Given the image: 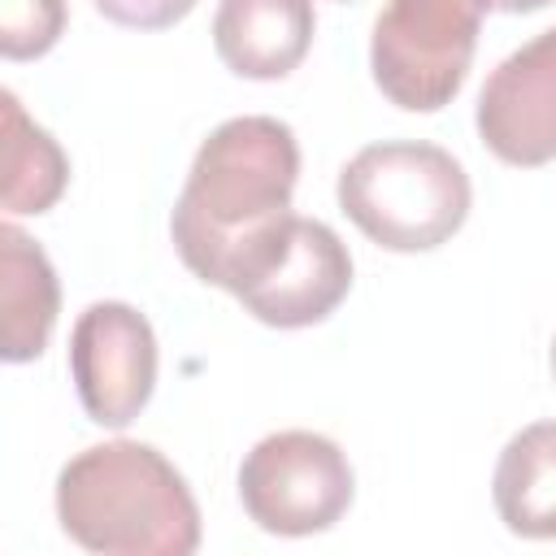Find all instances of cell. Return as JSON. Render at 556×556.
<instances>
[{"instance_id": "cell-1", "label": "cell", "mask_w": 556, "mask_h": 556, "mask_svg": "<svg viewBox=\"0 0 556 556\" xmlns=\"http://www.w3.org/2000/svg\"><path fill=\"white\" fill-rule=\"evenodd\" d=\"M300 178V143L287 122L252 113L222 122L195 152L169 230L182 265L230 295L278 248Z\"/></svg>"}, {"instance_id": "cell-2", "label": "cell", "mask_w": 556, "mask_h": 556, "mask_svg": "<svg viewBox=\"0 0 556 556\" xmlns=\"http://www.w3.org/2000/svg\"><path fill=\"white\" fill-rule=\"evenodd\" d=\"M61 530L100 556H191L200 508L182 473L135 439L83 447L56 473Z\"/></svg>"}, {"instance_id": "cell-3", "label": "cell", "mask_w": 556, "mask_h": 556, "mask_svg": "<svg viewBox=\"0 0 556 556\" xmlns=\"http://www.w3.org/2000/svg\"><path fill=\"white\" fill-rule=\"evenodd\" d=\"M469 174L439 143L387 139L339 169V208L387 252H430L469 217Z\"/></svg>"}, {"instance_id": "cell-4", "label": "cell", "mask_w": 556, "mask_h": 556, "mask_svg": "<svg viewBox=\"0 0 556 556\" xmlns=\"http://www.w3.org/2000/svg\"><path fill=\"white\" fill-rule=\"evenodd\" d=\"M486 9L495 0H387L369 39L378 91L408 113L443 109L465 87Z\"/></svg>"}, {"instance_id": "cell-5", "label": "cell", "mask_w": 556, "mask_h": 556, "mask_svg": "<svg viewBox=\"0 0 556 556\" xmlns=\"http://www.w3.org/2000/svg\"><path fill=\"white\" fill-rule=\"evenodd\" d=\"M356 478L343 447L317 430L265 434L239 465V500L265 534L304 539L330 530L352 504Z\"/></svg>"}, {"instance_id": "cell-6", "label": "cell", "mask_w": 556, "mask_h": 556, "mask_svg": "<svg viewBox=\"0 0 556 556\" xmlns=\"http://www.w3.org/2000/svg\"><path fill=\"white\" fill-rule=\"evenodd\" d=\"M70 374L96 426H130L156 387V334L148 317L122 300L83 308L70 334Z\"/></svg>"}, {"instance_id": "cell-7", "label": "cell", "mask_w": 556, "mask_h": 556, "mask_svg": "<svg viewBox=\"0 0 556 556\" xmlns=\"http://www.w3.org/2000/svg\"><path fill=\"white\" fill-rule=\"evenodd\" d=\"M352 291V256L343 239L317 217H291L269 261L235 295L256 321L300 330L326 321Z\"/></svg>"}, {"instance_id": "cell-8", "label": "cell", "mask_w": 556, "mask_h": 556, "mask_svg": "<svg viewBox=\"0 0 556 556\" xmlns=\"http://www.w3.org/2000/svg\"><path fill=\"white\" fill-rule=\"evenodd\" d=\"M478 135L504 165L556 161V26L491 70L478 96Z\"/></svg>"}, {"instance_id": "cell-9", "label": "cell", "mask_w": 556, "mask_h": 556, "mask_svg": "<svg viewBox=\"0 0 556 556\" xmlns=\"http://www.w3.org/2000/svg\"><path fill=\"white\" fill-rule=\"evenodd\" d=\"M313 0H217L213 48L239 78H287L313 43Z\"/></svg>"}, {"instance_id": "cell-10", "label": "cell", "mask_w": 556, "mask_h": 556, "mask_svg": "<svg viewBox=\"0 0 556 556\" xmlns=\"http://www.w3.org/2000/svg\"><path fill=\"white\" fill-rule=\"evenodd\" d=\"M61 313V287L43 248L13 222L0 226V356L35 361Z\"/></svg>"}, {"instance_id": "cell-11", "label": "cell", "mask_w": 556, "mask_h": 556, "mask_svg": "<svg viewBox=\"0 0 556 556\" xmlns=\"http://www.w3.org/2000/svg\"><path fill=\"white\" fill-rule=\"evenodd\" d=\"M491 495L508 534L556 539V421H534L504 443Z\"/></svg>"}, {"instance_id": "cell-12", "label": "cell", "mask_w": 556, "mask_h": 556, "mask_svg": "<svg viewBox=\"0 0 556 556\" xmlns=\"http://www.w3.org/2000/svg\"><path fill=\"white\" fill-rule=\"evenodd\" d=\"M0 204L9 217H39L61 200L70 182V161L61 143L26 117L13 91H0Z\"/></svg>"}, {"instance_id": "cell-13", "label": "cell", "mask_w": 556, "mask_h": 556, "mask_svg": "<svg viewBox=\"0 0 556 556\" xmlns=\"http://www.w3.org/2000/svg\"><path fill=\"white\" fill-rule=\"evenodd\" d=\"M65 30V0H0V52L9 61L43 56Z\"/></svg>"}, {"instance_id": "cell-14", "label": "cell", "mask_w": 556, "mask_h": 556, "mask_svg": "<svg viewBox=\"0 0 556 556\" xmlns=\"http://www.w3.org/2000/svg\"><path fill=\"white\" fill-rule=\"evenodd\" d=\"M91 4L113 26H126V30H165L195 9V0H91Z\"/></svg>"}, {"instance_id": "cell-15", "label": "cell", "mask_w": 556, "mask_h": 556, "mask_svg": "<svg viewBox=\"0 0 556 556\" xmlns=\"http://www.w3.org/2000/svg\"><path fill=\"white\" fill-rule=\"evenodd\" d=\"M552 0H495V9L504 13H534V9H547Z\"/></svg>"}, {"instance_id": "cell-16", "label": "cell", "mask_w": 556, "mask_h": 556, "mask_svg": "<svg viewBox=\"0 0 556 556\" xmlns=\"http://www.w3.org/2000/svg\"><path fill=\"white\" fill-rule=\"evenodd\" d=\"M552 378H556V334H552Z\"/></svg>"}]
</instances>
